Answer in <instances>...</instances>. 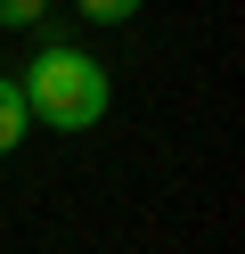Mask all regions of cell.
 I'll use <instances>...</instances> for the list:
<instances>
[{"label":"cell","instance_id":"cell-1","mask_svg":"<svg viewBox=\"0 0 245 254\" xmlns=\"http://www.w3.org/2000/svg\"><path fill=\"white\" fill-rule=\"evenodd\" d=\"M16 90H25V107H33L41 131H98L106 107H114L106 58H90L82 41H41L25 58V74H16Z\"/></svg>","mask_w":245,"mask_h":254},{"label":"cell","instance_id":"cell-2","mask_svg":"<svg viewBox=\"0 0 245 254\" xmlns=\"http://www.w3.org/2000/svg\"><path fill=\"white\" fill-rule=\"evenodd\" d=\"M25 139H33V107L16 90V74H0V156H16Z\"/></svg>","mask_w":245,"mask_h":254},{"label":"cell","instance_id":"cell-3","mask_svg":"<svg viewBox=\"0 0 245 254\" xmlns=\"http://www.w3.org/2000/svg\"><path fill=\"white\" fill-rule=\"evenodd\" d=\"M49 8H57V0H0V33H33Z\"/></svg>","mask_w":245,"mask_h":254},{"label":"cell","instance_id":"cell-4","mask_svg":"<svg viewBox=\"0 0 245 254\" xmlns=\"http://www.w3.org/2000/svg\"><path fill=\"white\" fill-rule=\"evenodd\" d=\"M147 0H74V17H90V25H131Z\"/></svg>","mask_w":245,"mask_h":254}]
</instances>
